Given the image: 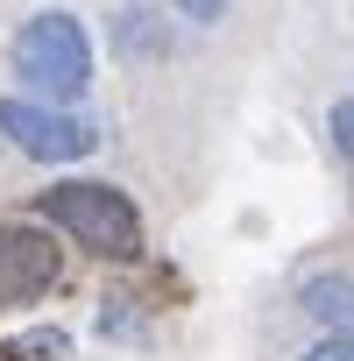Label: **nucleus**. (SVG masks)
<instances>
[{"label":"nucleus","mask_w":354,"mask_h":361,"mask_svg":"<svg viewBox=\"0 0 354 361\" xmlns=\"http://www.w3.org/2000/svg\"><path fill=\"white\" fill-rule=\"evenodd\" d=\"M8 64H15V78H22L29 99H43V106H71V99L92 85V36H85L78 15L50 8V15H29V22L15 29Z\"/></svg>","instance_id":"nucleus-1"},{"label":"nucleus","mask_w":354,"mask_h":361,"mask_svg":"<svg viewBox=\"0 0 354 361\" xmlns=\"http://www.w3.org/2000/svg\"><path fill=\"white\" fill-rule=\"evenodd\" d=\"M36 213H43L57 234H71L85 255H99V262H135V255H142V213H135V199H128L121 185L64 177V185H50V192L36 199Z\"/></svg>","instance_id":"nucleus-2"},{"label":"nucleus","mask_w":354,"mask_h":361,"mask_svg":"<svg viewBox=\"0 0 354 361\" xmlns=\"http://www.w3.org/2000/svg\"><path fill=\"white\" fill-rule=\"evenodd\" d=\"M0 135L36 163H85L99 149V128L85 114H64V106H43V99H0Z\"/></svg>","instance_id":"nucleus-3"},{"label":"nucleus","mask_w":354,"mask_h":361,"mask_svg":"<svg viewBox=\"0 0 354 361\" xmlns=\"http://www.w3.org/2000/svg\"><path fill=\"white\" fill-rule=\"evenodd\" d=\"M57 283V248L36 227H0V312L36 305Z\"/></svg>","instance_id":"nucleus-4"},{"label":"nucleus","mask_w":354,"mask_h":361,"mask_svg":"<svg viewBox=\"0 0 354 361\" xmlns=\"http://www.w3.org/2000/svg\"><path fill=\"white\" fill-rule=\"evenodd\" d=\"M298 305H305V312H312L326 333H354V276H340V269H326V276H305Z\"/></svg>","instance_id":"nucleus-5"},{"label":"nucleus","mask_w":354,"mask_h":361,"mask_svg":"<svg viewBox=\"0 0 354 361\" xmlns=\"http://www.w3.org/2000/svg\"><path fill=\"white\" fill-rule=\"evenodd\" d=\"M64 354H71L64 326H29V333H15L8 347H0V361H64Z\"/></svg>","instance_id":"nucleus-6"},{"label":"nucleus","mask_w":354,"mask_h":361,"mask_svg":"<svg viewBox=\"0 0 354 361\" xmlns=\"http://www.w3.org/2000/svg\"><path fill=\"white\" fill-rule=\"evenodd\" d=\"M149 22H156L149 8H121V22H114V36H121V50H128V57H135V50H163Z\"/></svg>","instance_id":"nucleus-7"},{"label":"nucleus","mask_w":354,"mask_h":361,"mask_svg":"<svg viewBox=\"0 0 354 361\" xmlns=\"http://www.w3.org/2000/svg\"><path fill=\"white\" fill-rule=\"evenodd\" d=\"M326 128H333V149L354 163V99H333V114H326Z\"/></svg>","instance_id":"nucleus-8"},{"label":"nucleus","mask_w":354,"mask_h":361,"mask_svg":"<svg viewBox=\"0 0 354 361\" xmlns=\"http://www.w3.org/2000/svg\"><path fill=\"white\" fill-rule=\"evenodd\" d=\"M170 8L185 15V22H199V29H206V22H220V15H227V0H170Z\"/></svg>","instance_id":"nucleus-9"},{"label":"nucleus","mask_w":354,"mask_h":361,"mask_svg":"<svg viewBox=\"0 0 354 361\" xmlns=\"http://www.w3.org/2000/svg\"><path fill=\"white\" fill-rule=\"evenodd\" d=\"M305 361H354V333H333V340L305 347Z\"/></svg>","instance_id":"nucleus-10"}]
</instances>
